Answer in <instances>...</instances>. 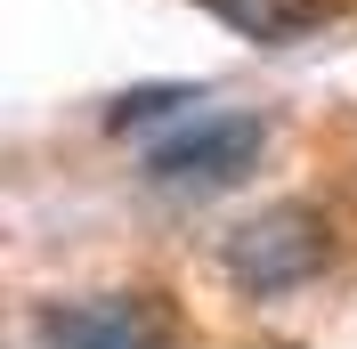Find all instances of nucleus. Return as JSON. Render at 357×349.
Returning <instances> with one entry per match:
<instances>
[{
	"label": "nucleus",
	"instance_id": "nucleus-1",
	"mask_svg": "<svg viewBox=\"0 0 357 349\" xmlns=\"http://www.w3.org/2000/svg\"><path fill=\"white\" fill-rule=\"evenodd\" d=\"M220 268L244 301H284V292H301L333 268V219L317 203H268L244 228H227Z\"/></svg>",
	"mask_w": 357,
	"mask_h": 349
},
{
	"label": "nucleus",
	"instance_id": "nucleus-2",
	"mask_svg": "<svg viewBox=\"0 0 357 349\" xmlns=\"http://www.w3.org/2000/svg\"><path fill=\"white\" fill-rule=\"evenodd\" d=\"M260 154H268V114H195L146 154V187L178 195V203H203V195L244 187L260 171Z\"/></svg>",
	"mask_w": 357,
	"mask_h": 349
},
{
	"label": "nucleus",
	"instance_id": "nucleus-3",
	"mask_svg": "<svg viewBox=\"0 0 357 349\" xmlns=\"http://www.w3.org/2000/svg\"><path fill=\"white\" fill-rule=\"evenodd\" d=\"M41 349H171L178 317L155 292H82V301H49L33 317Z\"/></svg>",
	"mask_w": 357,
	"mask_h": 349
},
{
	"label": "nucleus",
	"instance_id": "nucleus-4",
	"mask_svg": "<svg viewBox=\"0 0 357 349\" xmlns=\"http://www.w3.org/2000/svg\"><path fill=\"white\" fill-rule=\"evenodd\" d=\"M220 24H236L244 41H292L317 24V0H203Z\"/></svg>",
	"mask_w": 357,
	"mask_h": 349
},
{
	"label": "nucleus",
	"instance_id": "nucleus-5",
	"mask_svg": "<svg viewBox=\"0 0 357 349\" xmlns=\"http://www.w3.org/2000/svg\"><path fill=\"white\" fill-rule=\"evenodd\" d=\"M178 106H195V89H130V98L106 114V131H138V122H162V114H178Z\"/></svg>",
	"mask_w": 357,
	"mask_h": 349
}]
</instances>
